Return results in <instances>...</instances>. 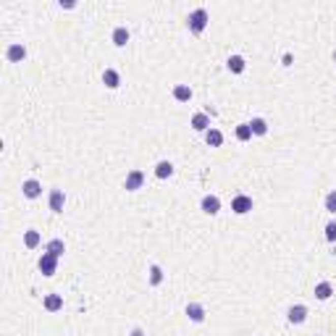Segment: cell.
<instances>
[{"label": "cell", "instance_id": "1", "mask_svg": "<svg viewBox=\"0 0 336 336\" xmlns=\"http://www.w3.org/2000/svg\"><path fill=\"white\" fill-rule=\"evenodd\" d=\"M208 21H210V16H208L205 8H194L189 16H187V26H189L192 35H203L205 26H208Z\"/></svg>", "mask_w": 336, "mask_h": 336}, {"label": "cell", "instance_id": "2", "mask_svg": "<svg viewBox=\"0 0 336 336\" xmlns=\"http://www.w3.org/2000/svg\"><path fill=\"white\" fill-rule=\"evenodd\" d=\"M142 184H145V174L140 171V168L129 171V174H126V179H124V189H126V192H137V189H142Z\"/></svg>", "mask_w": 336, "mask_h": 336}, {"label": "cell", "instance_id": "3", "mask_svg": "<svg viewBox=\"0 0 336 336\" xmlns=\"http://www.w3.org/2000/svg\"><path fill=\"white\" fill-rule=\"evenodd\" d=\"M40 271H42V276H55V271H58V257L50 255V252H42L40 257Z\"/></svg>", "mask_w": 336, "mask_h": 336}, {"label": "cell", "instance_id": "4", "mask_svg": "<svg viewBox=\"0 0 336 336\" xmlns=\"http://www.w3.org/2000/svg\"><path fill=\"white\" fill-rule=\"evenodd\" d=\"M231 210L237 213V216H247V213L252 210V197L247 194H237L231 200Z\"/></svg>", "mask_w": 336, "mask_h": 336}, {"label": "cell", "instance_id": "5", "mask_svg": "<svg viewBox=\"0 0 336 336\" xmlns=\"http://www.w3.org/2000/svg\"><path fill=\"white\" fill-rule=\"evenodd\" d=\"M286 318H289V323L299 326V323L308 320V308H305V305H292V308L286 310Z\"/></svg>", "mask_w": 336, "mask_h": 336}, {"label": "cell", "instance_id": "6", "mask_svg": "<svg viewBox=\"0 0 336 336\" xmlns=\"http://www.w3.org/2000/svg\"><path fill=\"white\" fill-rule=\"evenodd\" d=\"M48 205H50L53 213H63V205H66V194H63V189H50V194H48Z\"/></svg>", "mask_w": 336, "mask_h": 336}, {"label": "cell", "instance_id": "7", "mask_svg": "<svg viewBox=\"0 0 336 336\" xmlns=\"http://www.w3.org/2000/svg\"><path fill=\"white\" fill-rule=\"evenodd\" d=\"M6 58L11 60V63H21V60L26 58V48L21 42H13V45H8L6 48Z\"/></svg>", "mask_w": 336, "mask_h": 336}, {"label": "cell", "instance_id": "8", "mask_svg": "<svg viewBox=\"0 0 336 336\" xmlns=\"http://www.w3.org/2000/svg\"><path fill=\"white\" fill-rule=\"evenodd\" d=\"M21 192H24V197H29V200H37V197L42 194V184L37 179H26L21 184Z\"/></svg>", "mask_w": 336, "mask_h": 336}, {"label": "cell", "instance_id": "9", "mask_svg": "<svg viewBox=\"0 0 336 336\" xmlns=\"http://www.w3.org/2000/svg\"><path fill=\"white\" fill-rule=\"evenodd\" d=\"M42 305H45V310H48V313H58V310H63V297L50 292V294H45Z\"/></svg>", "mask_w": 336, "mask_h": 336}, {"label": "cell", "instance_id": "10", "mask_svg": "<svg viewBox=\"0 0 336 336\" xmlns=\"http://www.w3.org/2000/svg\"><path fill=\"white\" fill-rule=\"evenodd\" d=\"M200 208H203V213H208V216H216V213L221 210V200H218L216 194H205L203 203H200Z\"/></svg>", "mask_w": 336, "mask_h": 336}, {"label": "cell", "instance_id": "11", "mask_svg": "<svg viewBox=\"0 0 336 336\" xmlns=\"http://www.w3.org/2000/svg\"><path fill=\"white\" fill-rule=\"evenodd\" d=\"M187 318L192 320V323H203L205 320V308L200 302H189L187 305Z\"/></svg>", "mask_w": 336, "mask_h": 336}, {"label": "cell", "instance_id": "12", "mask_svg": "<svg viewBox=\"0 0 336 336\" xmlns=\"http://www.w3.org/2000/svg\"><path fill=\"white\" fill-rule=\"evenodd\" d=\"M103 84L108 87V89H118L121 87V74L116 69H105L103 71Z\"/></svg>", "mask_w": 336, "mask_h": 336}, {"label": "cell", "instance_id": "13", "mask_svg": "<svg viewBox=\"0 0 336 336\" xmlns=\"http://www.w3.org/2000/svg\"><path fill=\"white\" fill-rule=\"evenodd\" d=\"M192 129H194V131H203V134H205L208 129H213V126H210V116H208V113H194V116H192Z\"/></svg>", "mask_w": 336, "mask_h": 336}, {"label": "cell", "instance_id": "14", "mask_svg": "<svg viewBox=\"0 0 336 336\" xmlns=\"http://www.w3.org/2000/svg\"><path fill=\"white\" fill-rule=\"evenodd\" d=\"M129 29L126 26H116L113 29V35H111V40H113V45H116V48H124V45L129 42Z\"/></svg>", "mask_w": 336, "mask_h": 336}, {"label": "cell", "instance_id": "15", "mask_svg": "<svg viewBox=\"0 0 336 336\" xmlns=\"http://www.w3.org/2000/svg\"><path fill=\"white\" fill-rule=\"evenodd\" d=\"M226 66H228V71H231V74H244V69H247V63H244L242 55H228Z\"/></svg>", "mask_w": 336, "mask_h": 336}, {"label": "cell", "instance_id": "16", "mask_svg": "<svg viewBox=\"0 0 336 336\" xmlns=\"http://www.w3.org/2000/svg\"><path fill=\"white\" fill-rule=\"evenodd\" d=\"M331 294H333V286H331L328 281H320V284H315V299L326 302V299H331Z\"/></svg>", "mask_w": 336, "mask_h": 336}, {"label": "cell", "instance_id": "17", "mask_svg": "<svg viewBox=\"0 0 336 336\" xmlns=\"http://www.w3.org/2000/svg\"><path fill=\"white\" fill-rule=\"evenodd\" d=\"M174 100L189 103V100H192V87H189V84H176V87H174Z\"/></svg>", "mask_w": 336, "mask_h": 336}, {"label": "cell", "instance_id": "18", "mask_svg": "<svg viewBox=\"0 0 336 336\" xmlns=\"http://www.w3.org/2000/svg\"><path fill=\"white\" fill-rule=\"evenodd\" d=\"M155 176H158V179H171V176H174V163H171V160H158Z\"/></svg>", "mask_w": 336, "mask_h": 336}, {"label": "cell", "instance_id": "19", "mask_svg": "<svg viewBox=\"0 0 336 336\" xmlns=\"http://www.w3.org/2000/svg\"><path fill=\"white\" fill-rule=\"evenodd\" d=\"M250 129H252V137H265L268 134V121L265 118H252Z\"/></svg>", "mask_w": 336, "mask_h": 336}, {"label": "cell", "instance_id": "20", "mask_svg": "<svg viewBox=\"0 0 336 336\" xmlns=\"http://www.w3.org/2000/svg\"><path fill=\"white\" fill-rule=\"evenodd\" d=\"M24 244L29 250L40 247V231H37V228H26V231H24Z\"/></svg>", "mask_w": 336, "mask_h": 336}, {"label": "cell", "instance_id": "21", "mask_svg": "<svg viewBox=\"0 0 336 336\" xmlns=\"http://www.w3.org/2000/svg\"><path fill=\"white\" fill-rule=\"evenodd\" d=\"M45 252H50V255L60 257V255L66 252V244H63V239H50V242H48V247H45Z\"/></svg>", "mask_w": 336, "mask_h": 336}, {"label": "cell", "instance_id": "22", "mask_svg": "<svg viewBox=\"0 0 336 336\" xmlns=\"http://www.w3.org/2000/svg\"><path fill=\"white\" fill-rule=\"evenodd\" d=\"M205 142H208L210 147H221V145H223V134H221L218 129H208V131H205Z\"/></svg>", "mask_w": 336, "mask_h": 336}, {"label": "cell", "instance_id": "23", "mask_svg": "<svg viewBox=\"0 0 336 336\" xmlns=\"http://www.w3.org/2000/svg\"><path fill=\"white\" fill-rule=\"evenodd\" d=\"M237 140H239V142H250V140H252L250 121H247V124H239V126H237Z\"/></svg>", "mask_w": 336, "mask_h": 336}, {"label": "cell", "instance_id": "24", "mask_svg": "<svg viewBox=\"0 0 336 336\" xmlns=\"http://www.w3.org/2000/svg\"><path fill=\"white\" fill-rule=\"evenodd\" d=\"M160 281H163V268L152 263V265H150V286H158Z\"/></svg>", "mask_w": 336, "mask_h": 336}, {"label": "cell", "instance_id": "25", "mask_svg": "<svg viewBox=\"0 0 336 336\" xmlns=\"http://www.w3.org/2000/svg\"><path fill=\"white\" fill-rule=\"evenodd\" d=\"M323 205H326V210H328V213H333V216H336V189H331V192L326 194Z\"/></svg>", "mask_w": 336, "mask_h": 336}, {"label": "cell", "instance_id": "26", "mask_svg": "<svg viewBox=\"0 0 336 336\" xmlns=\"http://www.w3.org/2000/svg\"><path fill=\"white\" fill-rule=\"evenodd\" d=\"M326 242H336V221H328L326 223Z\"/></svg>", "mask_w": 336, "mask_h": 336}, {"label": "cell", "instance_id": "27", "mask_svg": "<svg viewBox=\"0 0 336 336\" xmlns=\"http://www.w3.org/2000/svg\"><path fill=\"white\" fill-rule=\"evenodd\" d=\"M60 8H66V11H71V8H76V3H74V0H66V3H63V0H60Z\"/></svg>", "mask_w": 336, "mask_h": 336}, {"label": "cell", "instance_id": "28", "mask_svg": "<svg viewBox=\"0 0 336 336\" xmlns=\"http://www.w3.org/2000/svg\"><path fill=\"white\" fill-rule=\"evenodd\" d=\"M129 336H145V331H142V328H140V326H137V328H134V331H131V333H129Z\"/></svg>", "mask_w": 336, "mask_h": 336}, {"label": "cell", "instance_id": "29", "mask_svg": "<svg viewBox=\"0 0 336 336\" xmlns=\"http://www.w3.org/2000/svg\"><path fill=\"white\" fill-rule=\"evenodd\" d=\"M333 63H336V50H333Z\"/></svg>", "mask_w": 336, "mask_h": 336}]
</instances>
